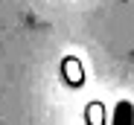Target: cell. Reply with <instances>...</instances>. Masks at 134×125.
<instances>
[{"mask_svg":"<svg viewBox=\"0 0 134 125\" xmlns=\"http://www.w3.org/2000/svg\"><path fill=\"white\" fill-rule=\"evenodd\" d=\"M111 125H134V105L128 99H122V102L114 105V119H111Z\"/></svg>","mask_w":134,"mask_h":125,"instance_id":"6da1fadb","label":"cell"}]
</instances>
